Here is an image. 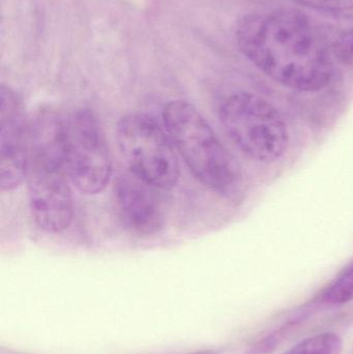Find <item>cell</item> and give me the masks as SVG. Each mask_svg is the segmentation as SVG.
Segmentation results:
<instances>
[{"label":"cell","instance_id":"9c48e42d","mask_svg":"<svg viewBox=\"0 0 353 354\" xmlns=\"http://www.w3.org/2000/svg\"><path fill=\"white\" fill-rule=\"evenodd\" d=\"M342 340L335 333H323L305 339L284 354H340Z\"/></svg>","mask_w":353,"mask_h":354},{"label":"cell","instance_id":"8fae6325","mask_svg":"<svg viewBox=\"0 0 353 354\" xmlns=\"http://www.w3.org/2000/svg\"><path fill=\"white\" fill-rule=\"evenodd\" d=\"M325 303L329 305H345L353 301V264L344 270L325 291Z\"/></svg>","mask_w":353,"mask_h":354},{"label":"cell","instance_id":"277c9868","mask_svg":"<svg viewBox=\"0 0 353 354\" xmlns=\"http://www.w3.org/2000/svg\"><path fill=\"white\" fill-rule=\"evenodd\" d=\"M219 118L228 138L253 161L271 163L287 151L289 133L283 116L254 93L240 91L226 97Z\"/></svg>","mask_w":353,"mask_h":354},{"label":"cell","instance_id":"6da1fadb","mask_svg":"<svg viewBox=\"0 0 353 354\" xmlns=\"http://www.w3.org/2000/svg\"><path fill=\"white\" fill-rule=\"evenodd\" d=\"M242 53L276 82L314 93L333 77V56L316 25L300 12L251 15L238 23Z\"/></svg>","mask_w":353,"mask_h":354},{"label":"cell","instance_id":"7a4b0ae2","mask_svg":"<svg viewBox=\"0 0 353 354\" xmlns=\"http://www.w3.org/2000/svg\"><path fill=\"white\" fill-rule=\"evenodd\" d=\"M27 189L31 216L39 229L59 233L70 226L74 212L64 162V116L41 108L29 126Z\"/></svg>","mask_w":353,"mask_h":354},{"label":"cell","instance_id":"30bf717a","mask_svg":"<svg viewBox=\"0 0 353 354\" xmlns=\"http://www.w3.org/2000/svg\"><path fill=\"white\" fill-rule=\"evenodd\" d=\"M317 27V26H316ZM321 37L325 41L332 56L336 55L341 60H353V29L350 28H325L323 30L317 27Z\"/></svg>","mask_w":353,"mask_h":354},{"label":"cell","instance_id":"ba28073f","mask_svg":"<svg viewBox=\"0 0 353 354\" xmlns=\"http://www.w3.org/2000/svg\"><path fill=\"white\" fill-rule=\"evenodd\" d=\"M162 191L131 172L118 176L114 185V201L120 220L130 232L151 236L163 229L166 200Z\"/></svg>","mask_w":353,"mask_h":354},{"label":"cell","instance_id":"7c38bea8","mask_svg":"<svg viewBox=\"0 0 353 354\" xmlns=\"http://www.w3.org/2000/svg\"><path fill=\"white\" fill-rule=\"evenodd\" d=\"M298 6H306L329 14H347L353 12V0H290Z\"/></svg>","mask_w":353,"mask_h":354},{"label":"cell","instance_id":"5b68a950","mask_svg":"<svg viewBox=\"0 0 353 354\" xmlns=\"http://www.w3.org/2000/svg\"><path fill=\"white\" fill-rule=\"evenodd\" d=\"M118 147L130 172L158 189H172L180 179L176 149L167 131L149 114L128 113L116 128Z\"/></svg>","mask_w":353,"mask_h":354},{"label":"cell","instance_id":"52a82bcc","mask_svg":"<svg viewBox=\"0 0 353 354\" xmlns=\"http://www.w3.org/2000/svg\"><path fill=\"white\" fill-rule=\"evenodd\" d=\"M29 124L20 95L10 86L0 88V187L12 191L27 176Z\"/></svg>","mask_w":353,"mask_h":354},{"label":"cell","instance_id":"4fadbf2b","mask_svg":"<svg viewBox=\"0 0 353 354\" xmlns=\"http://www.w3.org/2000/svg\"><path fill=\"white\" fill-rule=\"evenodd\" d=\"M197 354H217L216 353H213V351H204V353H200Z\"/></svg>","mask_w":353,"mask_h":354},{"label":"cell","instance_id":"3957f363","mask_svg":"<svg viewBox=\"0 0 353 354\" xmlns=\"http://www.w3.org/2000/svg\"><path fill=\"white\" fill-rule=\"evenodd\" d=\"M163 122L176 151L201 183L230 197L240 189V167L194 105L182 100L166 104Z\"/></svg>","mask_w":353,"mask_h":354},{"label":"cell","instance_id":"8992f818","mask_svg":"<svg viewBox=\"0 0 353 354\" xmlns=\"http://www.w3.org/2000/svg\"><path fill=\"white\" fill-rule=\"evenodd\" d=\"M64 162L70 183L81 193L95 195L109 183V147L97 116L87 108L64 116Z\"/></svg>","mask_w":353,"mask_h":354}]
</instances>
